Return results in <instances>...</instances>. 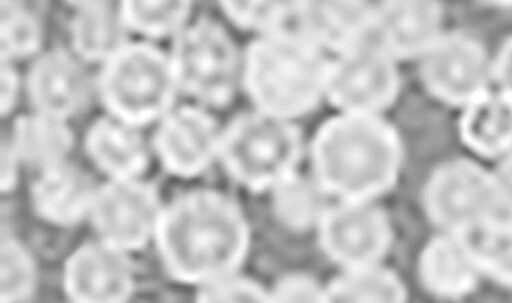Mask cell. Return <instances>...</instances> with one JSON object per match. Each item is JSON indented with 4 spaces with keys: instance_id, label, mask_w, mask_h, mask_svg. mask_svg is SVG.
Masks as SVG:
<instances>
[{
    "instance_id": "cell-1",
    "label": "cell",
    "mask_w": 512,
    "mask_h": 303,
    "mask_svg": "<svg viewBox=\"0 0 512 303\" xmlns=\"http://www.w3.org/2000/svg\"><path fill=\"white\" fill-rule=\"evenodd\" d=\"M154 235L175 278L205 285L232 276L250 244L240 207L212 189L191 190L162 208Z\"/></svg>"
},
{
    "instance_id": "cell-2",
    "label": "cell",
    "mask_w": 512,
    "mask_h": 303,
    "mask_svg": "<svg viewBox=\"0 0 512 303\" xmlns=\"http://www.w3.org/2000/svg\"><path fill=\"white\" fill-rule=\"evenodd\" d=\"M308 157L311 176L329 197L374 202L398 181L404 146L381 115L338 112L317 128Z\"/></svg>"
},
{
    "instance_id": "cell-3",
    "label": "cell",
    "mask_w": 512,
    "mask_h": 303,
    "mask_svg": "<svg viewBox=\"0 0 512 303\" xmlns=\"http://www.w3.org/2000/svg\"><path fill=\"white\" fill-rule=\"evenodd\" d=\"M329 61L296 29L256 36L242 52L241 88L253 109L294 122L325 99Z\"/></svg>"
},
{
    "instance_id": "cell-4",
    "label": "cell",
    "mask_w": 512,
    "mask_h": 303,
    "mask_svg": "<svg viewBox=\"0 0 512 303\" xmlns=\"http://www.w3.org/2000/svg\"><path fill=\"white\" fill-rule=\"evenodd\" d=\"M304 151L301 131L293 121L253 109L222 128L218 161L239 185L263 192L298 172Z\"/></svg>"
},
{
    "instance_id": "cell-5",
    "label": "cell",
    "mask_w": 512,
    "mask_h": 303,
    "mask_svg": "<svg viewBox=\"0 0 512 303\" xmlns=\"http://www.w3.org/2000/svg\"><path fill=\"white\" fill-rule=\"evenodd\" d=\"M94 83L106 114L140 128L173 109L180 92L169 53L148 42L126 43Z\"/></svg>"
},
{
    "instance_id": "cell-6",
    "label": "cell",
    "mask_w": 512,
    "mask_h": 303,
    "mask_svg": "<svg viewBox=\"0 0 512 303\" xmlns=\"http://www.w3.org/2000/svg\"><path fill=\"white\" fill-rule=\"evenodd\" d=\"M169 57L180 92L205 108L226 106L241 87L242 53L214 21L190 22L173 39Z\"/></svg>"
},
{
    "instance_id": "cell-7",
    "label": "cell",
    "mask_w": 512,
    "mask_h": 303,
    "mask_svg": "<svg viewBox=\"0 0 512 303\" xmlns=\"http://www.w3.org/2000/svg\"><path fill=\"white\" fill-rule=\"evenodd\" d=\"M422 200L434 224L446 233L468 235L492 219L495 193L491 170L469 158L447 160L428 177Z\"/></svg>"
},
{
    "instance_id": "cell-8",
    "label": "cell",
    "mask_w": 512,
    "mask_h": 303,
    "mask_svg": "<svg viewBox=\"0 0 512 303\" xmlns=\"http://www.w3.org/2000/svg\"><path fill=\"white\" fill-rule=\"evenodd\" d=\"M400 88L398 61L374 38L330 58L325 99L338 112L381 115Z\"/></svg>"
},
{
    "instance_id": "cell-9",
    "label": "cell",
    "mask_w": 512,
    "mask_h": 303,
    "mask_svg": "<svg viewBox=\"0 0 512 303\" xmlns=\"http://www.w3.org/2000/svg\"><path fill=\"white\" fill-rule=\"evenodd\" d=\"M418 61L424 88L446 105L461 109L491 89L492 57L467 32L444 31Z\"/></svg>"
},
{
    "instance_id": "cell-10",
    "label": "cell",
    "mask_w": 512,
    "mask_h": 303,
    "mask_svg": "<svg viewBox=\"0 0 512 303\" xmlns=\"http://www.w3.org/2000/svg\"><path fill=\"white\" fill-rule=\"evenodd\" d=\"M316 228L324 253L344 270L378 265L393 236L386 212L368 201L329 206Z\"/></svg>"
},
{
    "instance_id": "cell-11",
    "label": "cell",
    "mask_w": 512,
    "mask_h": 303,
    "mask_svg": "<svg viewBox=\"0 0 512 303\" xmlns=\"http://www.w3.org/2000/svg\"><path fill=\"white\" fill-rule=\"evenodd\" d=\"M161 211L157 190L141 177L108 179L97 186L89 216L104 242L122 250L145 244Z\"/></svg>"
},
{
    "instance_id": "cell-12",
    "label": "cell",
    "mask_w": 512,
    "mask_h": 303,
    "mask_svg": "<svg viewBox=\"0 0 512 303\" xmlns=\"http://www.w3.org/2000/svg\"><path fill=\"white\" fill-rule=\"evenodd\" d=\"M221 131L205 107H174L157 122L152 152L170 174L193 178L218 160Z\"/></svg>"
},
{
    "instance_id": "cell-13",
    "label": "cell",
    "mask_w": 512,
    "mask_h": 303,
    "mask_svg": "<svg viewBox=\"0 0 512 303\" xmlns=\"http://www.w3.org/2000/svg\"><path fill=\"white\" fill-rule=\"evenodd\" d=\"M24 87L33 111L68 120L85 107L95 83L76 55L52 49L35 57Z\"/></svg>"
},
{
    "instance_id": "cell-14",
    "label": "cell",
    "mask_w": 512,
    "mask_h": 303,
    "mask_svg": "<svg viewBox=\"0 0 512 303\" xmlns=\"http://www.w3.org/2000/svg\"><path fill=\"white\" fill-rule=\"evenodd\" d=\"M374 23L375 2L295 1L294 29L333 56L372 39Z\"/></svg>"
},
{
    "instance_id": "cell-15",
    "label": "cell",
    "mask_w": 512,
    "mask_h": 303,
    "mask_svg": "<svg viewBox=\"0 0 512 303\" xmlns=\"http://www.w3.org/2000/svg\"><path fill=\"white\" fill-rule=\"evenodd\" d=\"M443 20L438 1L376 2L373 38L398 62L419 60L444 33Z\"/></svg>"
},
{
    "instance_id": "cell-16",
    "label": "cell",
    "mask_w": 512,
    "mask_h": 303,
    "mask_svg": "<svg viewBox=\"0 0 512 303\" xmlns=\"http://www.w3.org/2000/svg\"><path fill=\"white\" fill-rule=\"evenodd\" d=\"M65 286L75 303H124L132 287L131 269L121 250L88 244L69 259Z\"/></svg>"
},
{
    "instance_id": "cell-17",
    "label": "cell",
    "mask_w": 512,
    "mask_h": 303,
    "mask_svg": "<svg viewBox=\"0 0 512 303\" xmlns=\"http://www.w3.org/2000/svg\"><path fill=\"white\" fill-rule=\"evenodd\" d=\"M84 144L90 161L111 180L140 178L152 152L140 127L108 114L90 125Z\"/></svg>"
},
{
    "instance_id": "cell-18",
    "label": "cell",
    "mask_w": 512,
    "mask_h": 303,
    "mask_svg": "<svg viewBox=\"0 0 512 303\" xmlns=\"http://www.w3.org/2000/svg\"><path fill=\"white\" fill-rule=\"evenodd\" d=\"M458 133L478 157L497 159L512 152V97L489 89L461 108Z\"/></svg>"
},
{
    "instance_id": "cell-19",
    "label": "cell",
    "mask_w": 512,
    "mask_h": 303,
    "mask_svg": "<svg viewBox=\"0 0 512 303\" xmlns=\"http://www.w3.org/2000/svg\"><path fill=\"white\" fill-rule=\"evenodd\" d=\"M96 188L84 170L67 161L37 173L31 198L45 220L71 225L89 215Z\"/></svg>"
},
{
    "instance_id": "cell-20",
    "label": "cell",
    "mask_w": 512,
    "mask_h": 303,
    "mask_svg": "<svg viewBox=\"0 0 512 303\" xmlns=\"http://www.w3.org/2000/svg\"><path fill=\"white\" fill-rule=\"evenodd\" d=\"M69 33L72 53L82 62L103 64L126 43L128 29L121 17L119 2H75Z\"/></svg>"
},
{
    "instance_id": "cell-21",
    "label": "cell",
    "mask_w": 512,
    "mask_h": 303,
    "mask_svg": "<svg viewBox=\"0 0 512 303\" xmlns=\"http://www.w3.org/2000/svg\"><path fill=\"white\" fill-rule=\"evenodd\" d=\"M8 140L20 162L37 173L67 162L74 146L68 120L37 111L17 117Z\"/></svg>"
},
{
    "instance_id": "cell-22",
    "label": "cell",
    "mask_w": 512,
    "mask_h": 303,
    "mask_svg": "<svg viewBox=\"0 0 512 303\" xmlns=\"http://www.w3.org/2000/svg\"><path fill=\"white\" fill-rule=\"evenodd\" d=\"M419 271L430 291L457 297L471 290L480 270L464 237L446 233L426 245L420 256Z\"/></svg>"
},
{
    "instance_id": "cell-23",
    "label": "cell",
    "mask_w": 512,
    "mask_h": 303,
    "mask_svg": "<svg viewBox=\"0 0 512 303\" xmlns=\"http://www.w3.org/2000/svg\"><path fill=\"white\" fill-rule=\"evenodd\" d=\"M326 303H405L401 280L378 265L346 269L325 288Z\"/></svg>"
},
{
    "instance_id": "cell-24",
    "label": "cell",
    "mask_w": 512,
    "mask_h": 303,
    "mask_svg": "<svg viewBox=\"0 0 512 303\" xmlns=\"http://www.w3.org/2000/svg\"><path fill=\"white\" fill-rule=\"evenodd\" d=\"M271 196L277 219L295 231L317 227L330 206L329 196L316 180L298 172L276 185Z\"/></svg>"
},
{
    "instance_id": "cell-25",
    "label": "cell",
    "mask_w": 512,
    "mask_h": 303,
    "mask_svg": "<svg viewBox=\"0 0 512 303\" xmlns=\"http://www.w3.org/2000/svg\"><path fill=\"white\" fill-rule=\"evenodd\" d=\"M121 17L128 29L147 38L173 39L190 23L189 1H121Z\"/></svg>"
},
{
    "instance_id": "cell-26",
    "label": "cell",
    "mask_w": 512,
    "mask_h": 303,
    "mask_svg": "<svg viewBox=\"0 0 512 303\" xmlns=\"http://www.w3.org/2000/svg\"><path fill=\"white\" fill-rule=\"evenodd\" d=\"M43 31L36 16L20 2H0V57L14 62L35 56ZM36 57V56H35Z\"/></svg>"
},
{
    "instance_id": "cell-27",
    "label": "cell",
    "mask_w": 512,
    "mask_h": 303,
    "mask_svg": "<svg viewBox=\"0 0 512 303\" xmlns=\"http://www.w3.org/2000/svg\"><path fill=\"white\" fill-rule=\"evenodd\" d=\"M220 9L235 27L257 36L294 29L295 1H221Z\"/></svg>"
},
{
    "instance_id": "cell-28",
    "label": "cell",
    "mask_w": 512,
    "mask_h": 303,
    "mask_svg": "<svg viewBox=\"0 0 512 303\" xmlns=\"http://www.w3.org/2000/svg\"><path fill=\"white\" fill-rule=\"evenodd\" d=\"M463 237L479 270L512 284V224L484 227Z\"/></svg>"
},
{
    "instance_id": "cell-29",
    "label": "cell",
    "mask_w": 512,
    "mask_h": 303,
    "mask_svg": "<svg viewBox=\"0 0 512 303\" xmlns=\"http://www.w3.org/2000/svg\"><path fill=\"white\" fill-rule=\"evenodd\" d=\"M33 282V266L29 256L15 241L1 242L0 303H16L25 297Z\"/></svg>"
},
{
    "instance_id": "cell-30",
    "label": "cell",
    "mask_w": 512,
    "mask_h": 303,
    "mask_svg": "<svg viewBox=\"0 0 512 303\" xmlns=\"http://www.w3.org/2000/svg\"><path fill=\"white\" fill-rule=\"evenodd\" d=\"M196 303H271V298L256 282L230 276L206 285Z\"/></svg>"
},
{
    "instance_id": "cell-31",
    "label": "cell",
    "mask_w": 512,
    "mask_h": 303,
    "mask_svg": "<svg viewBox=\"0 0 512 303\" xmlns=\"http://www.w3.org/2000/svg\"><path fill=\"white\" fill-rule=\"evenodd\" d=\"M271 303H326L325 288L304 274L282 278L270 293Z\"/></svg>"
},
{
    "instance_id": "cell-32",
    "label": "cell",
    "mask_w": 512,
    "mask_h": 303,
    "mask_svg": "<svg viewBox=\"0 0 512 303\" xmlns=\"http://www.w3.org/2000/svg\"><path fill=\"white\" fill-rule=\"evenodd\" d=\"M491 173L495 203L492 219L485 227L512 224V152L499 159Z\"/></svg>"
},
{
    "instance_id": "cell-33",
    "label": "cell",
    "mask_w": 512,
    "mask_h": 303,
    "mask_svg": "<svg viewBox=\"0 0 512 303\" xmlns=\"http://www.w3.org/2000/svg\"><path fill=\"white\" fill-rule=\"evenodd\" d=\"M493 83L497 89L512 97V35L492 57Z\"/></svg>"
},
{
    "instance_id": "cell-34",
    "label": "cell",
    "mask_w": 512,
    "mask_h": 303,
    "mask_svg": "<svg viewBox=\"0 0 512 303\" xmlns=\"http://www.w3.org/2000/svg\"><path fill=\"white\" fill-rule=\"evenodd\" d=\"M0 79H1V115L5 116L12 112L20 89V78L15 69L14 62L6 59H0Z\"/></svg>"
},
{
    "instance_id": "cell-35",
    "label": "cell",
    "mask_w": 512,
    "mask_h": 303,
    "mask_svg": "<svg viewBox=\"0 0 512 303\" xmlns=\"http://www.w3.org/2000/svg\"><path fill=\"white\" fill-rule=\"evenodd\" d=\"M0 186L2 192L10 191L17 180L18 166L21 163L9 140L1 141Z\"/></svg>"
}]
</instances>
